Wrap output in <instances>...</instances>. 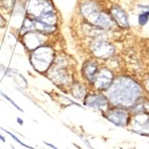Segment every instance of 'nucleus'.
Segmentation results:
<instances>
[{
  "mask_svg": "<svg viewBox=\"0 0 149 149\" xmlns=\"http://www.w3.org/2000/svg\"><path fill=\"white\" fill-rule=\"evenodd\" d=\"M54 59V52L51 46H42L33 50L31 55V62L34 70L42 72L49 70Z\"/></svg>",
  "mask_w": 149,
  "mask_h": 149,
  "instance_id": "nucleus-2",
  "label": "nucleus"
},
{
  "mask_svg": "<svg viewBox=\"0 0 149 149\" xmlns=\"http://www.w3.org/2000/svg\"><path fill=\"white\" fill-rule=\"evenodd\" d=\"M149 12H145L143 14H139V24L140 26H145L148 21Z\"/></svg>",
  "mask_w": 149,
  "mask_h": 149,
  "instance_id": "nucleus-10",
  "label": "nucleus"
},
{
  "mask_svg": "<svg viewBox=\"0 0 149 149\" xmlns=\"http://www.w3.org/2000/svg\"><path fill=\"white\" fill-rule=\"evenodd\" d=\"M0 140H2L3 142H5V136H3L1 135V134H0Z\"/></svg>",
  "mask_w": 149,
  "mask_h": 149,
  "instance_id": "nucleus-14",
  "label": "nucleus"
},
{
  "mask_svg": "<svg viewBox=\"0 0 149 149\" xmlns=\"http://www.w3.org/2000/svg\"><path fill=\"white\" fill-rule=\"evenodd\" d=\"M0 128L2 129V130H4V131H5V133H7L8 134H9V135H10V136H11V137L13 138V139H14V140L16 141V142H18L19 144V145H21V146H23V147H25V148H29V149H35V148H34V147H31V146H28V145H26V144H25V143H23V142H21V141L19 140V139L18 138H17V136H16L14 135V134H11V133H10V132H9V131H8L7 130H5V129H4V128H2V127H0Z\"/></svg>",
  "mask_w": 149,
  "mask_h": 149,
  "instance_id": "nucleus-9",
  "label": "nucleus"
},
{
  "mask_svg": "<svg viewBox=\"0 0 149 149\" xmlns=\"http://www.w3.org/2000/svg\"><path fill=\"white\" fill-rule=\"evenodd\" d=\"M92 149H93V148H92Z\"/></svg>",
  "mask_w": 149,
  "mask_h": 149,
  "instance_id": "nucleus-16",
  "label": "nucleus"
},
{
  "mask_svg": "<svg viewBox=\"0 0 149 149\" xmlns=\"http://www.w3.org/2000/svg\"><path fill=\"white\" fill-rule=\"evenodd\" d=\"M107 92L110 103L119 107H129L133 105L140 95L138 84L128 77H119L113 81Z\"/></svg>",
  "mask_w": 149,
  "mask_h": 149,
  "instance_id": "nucleus-1",
  "label": "nucleus"
},
{
  "mask_svg": "<svg viewBox=\"0 0 149 149\" xmlns=\"http://www.w3.org/2000/svg\"><path fill=\"white\" fill-rule=\"evenodd\" d=\"M11 147H12V148H13V149H16V148H14V146H11Z\"/></svg>",
  "mask_w": 149,
  "mask_h": 149,
  "instance_id": "nucleus-15",
  "label": "nucleus"
},
{
  "mask_svg": "<svg viewBox=\"0 0 149 149\" xmlns=\"http://www.w3.org/2000/svg\"><path fill=\"white\" fill-rule=\"evenodd\" d=\"M104 116L111 123L118 127H124L128 122V115L123 109L121 108L107 110L105 112Z\"/></svg>",
  "mask_w": 149,
  "mask_h": 149,
  "instance_id": "nucleus-6",
  "label": "nucleus"
},
{
  "mask_svg": "<svg viewBox=\"0 0 149 149\" xmlns=\"http://www.w3.org/2000/svg\"><path fill=\"white\" fill-rule=\"evenodd\" d=\"M98 70L99 69H98V64L95 61L90 60V61H86L82 67V74L87 80V81L93 85L98 74Z\"/></svg>",
  "mask_w": 149,
  "mask_h": 149,
  "instance_id": "nucleus-7",
  "label": "nucleus"
},
{
  "mask_svg": "<svg viewBox=\"0 0 149 149\" xmlns=\"http://www.w3.org/2000/svg\"><path fill=\"white\" fill-rule=\"evenodd\" d=\"M44 142V143L46 145V146H49V147H50V148H52L53 149H59V148H57V147H55V146H53L52 144H50V143H48V142H45V141H44V142Z\"/></svg>",
  "mask_w": 149,
  "mask_h": 149,
  "instance_id": "nucleus-12",
  "label": "nucleus"
},
{
  "mask_svg": "<svg viewBox=\"0 0 149 149\" xmlns=\"http://www.w3.org/2000/svg\"><path fill=\"white\" fill-rule=\"evenodd\" d=\"M0 95H2V96L3 97V98H5V99H6V100H7V101H8V102H10V103L11 104L13 105V106H14V107H15L16 108H17V110H19V111L22 112V113H24V111H23V110H22V108H20V107H19L18 105H17V104H16L15 102H14V101L12 100V99H11V98H10V97H8V95H6V94H5V93H2V92H1V91H0Z\"/></svg>",
  "mask_w": 149,
  "mask_h": 149,
  "instance_id": "nucleus-11",
  "label": "nucleus"
},
{
  "mask_svg": "<svg viewBox=\"0 0 149 149\" xmlns=\"http://www.w3.org/2000/svg\"><path fill=\"white\" fill-rule=\"evenodd\" d=\"M17 122H18L19 125H23V120H22L21 118H19V117H18L17 119Z\"/></svg>",
  "mask_w": 149,
  "mask_h": 149,
  "instance_id": "nucleus-13",
  "label": "nucleus"
},
{
  "mask_svg": "<svg viewBox=\"0 0 149 149\" xmlns=\"http://www.w3.org/2000/svg\"><path fill=\"white\" fill-rule=\"evenodd\" d=\"M91 50L95 57L100 59H107L115 52V48L104 41H97L91 45Z\"/></svg>",
  "mask_w": 149,
  "mask_h": 149,
  "instance_id": "nucleus-5",
  "label": "nucleus"
},
{
  "mask_svg": "<svg viewBox=\"0 0 149 149\" xmlns=\"http://www.w3.org/2000/svg\"><path fill=\"white\" fill-rule=\"evenodd\" d=\"M113 73L108 68H101L100 70H98V74L93 85L98 90L105 91L108 90L112 84L113 83Z\"/></svg>",
  "mask_w": 149,
  "mask_h": 149,
  "instance_id": "nucleus-3",
  "label": "nucleus"
},
{
  "mask_svg": "<svg viewBox=\"0 0 149 149\" xmlns=\"http://www.w3.org/2000/svg\"><path fill=\"white\" fill-rule=\"evenodd\" d=\"M110 14H111L112 18L113 19L114 22H116L118 26L122 28L129 27L128 17L125 11L122 10L121 8L116 5L111 8Z\"/></svg>",
  "mask_w": 149,
  "mask_h": 149,
  "instance_id": "nucleus-8",
  "label": "nucleus"
},
{
  "mask_svg": "<svg viewBox=\"0 0 149 149\" xmlns=\"http://www.w3.org/2000/svg\"><path fill=\"white\" fill-rule=\"evenodd\" d=\"M108 104V98L101 93H89L85 97L84 105L92 109L106 112Z\"/></svg>",
  "mask_w": 149,
  "mask_h": 149,
  "instance_id": "nucleus-4",
  "label": "nucleus"
}]
</instances>
